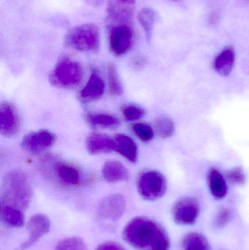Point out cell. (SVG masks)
<instances>
[{"instance_id": "1", "label": "cell", "mask_w": 249, "mask_h": 250, "mask_svg": "<svg viewBox=\"0 0 249 250\" xmlns=\"http://www.w3.org/2000/svg\"><path fill=\"white\" fill-rule=\"evenodd\" d=\"M122 236L137 250H169L171 247L165 229L147 217H137L130 220L123 230Z\"/></svg>"}, {"instance_id": "2", "label": "cell", "mask_w": 249, "mask_h": 250, "mask_svg": "<svg viewBox=\"0 0 249 250\" xmlns=\"http://www.w3.org/2000/svg\"><path fill=\"white\" fill-rule=\"evenodd\" d=\"M33 190L27 176L20 170H12L4 176L1 185V206L24 211L29 207Z\"/></svg>"}, {"instance_id": "3", "label": "cell", "mask_w": 249, "mask_h": 250, "mask_svg": "<svg viewBox=\"0 0 249 250\" xmlns=\"http://www.w3.org/2000/svg\"><path fill=\"white\" fill-rule=\"evenodd\" d=\"M68 48L83 53H95L100 47V32L95 23H86L70 29L64 38Z\"/></svg>"}, {"instance_id": "4", "label": "cell", "mask_w": 249, "mask_h": 250, "mask_svg": "<svg viewBox=\"0 0 249 250\" xmlns=\"http://www.w3.org/2000/svg\"><path fill=\"white\" fill-rule=\"evenodd\" d=\"M42 167L47 177L54 178L64 186L76 188L81 184V171L72 163L47 157L42 163Z\"/></svg>"}, {"instance_id": "5", "label": "cell", "mask_w": 249, "mask_h": 250, "mask_svg": "<svg viewBox=\"0 0 249 250\" xmlns=\"http://www.w3.org/2000/svg\"><path fill=\"white\" fill-rule=\"evenodd\" d=\"M83 78V69L76 60H60L50 76L51 84L61 89H73L78 86Z\"/></svg>"}, {"instance_id": "6", "label": "cell", "mask_w": 249, "mask_h": 250, "mask_svg": "<svg viewBox=\"0 0 249 250\" xmlns=\"http://www.w3.org/2000/svg\"><path fill=\"white\" fill-rule=\"evenodd\" d=\"M137 191L143 199L156 201L162 198L166 192V179L160 172L147 170L139 176Z\"/></svg>"}, {"instance_id": "7", "label": "cell", "mask_w": 249, "mask_h": 250, "mask_svg": "<svg viewBox=\"0 0 249 250\" xmlns=\"http://www.w3.org/2000/svg\"><path fill=\"white\" fill-rule=\"evenodd\" d=\"M200 214V202L194 197L181 198L172 207V219L176 224L181 226H192L194 224Z\"/></svg>"}, {"instance_id": "8", "label": "cell", "mask_w": 249, "mask_h": 250, "mask_svg": "<svg viewBox=\"0 0 249 250\" xmlns=\"http://www.w3.org/2000/svg\"><path fill=\"white\" fill-rule=\"evenodd\" d=\"M127 201L121 194H112L102 198L96 207V215L105 221L117 222L124 215Z\"/></svg>"}, {"instance_id": "9", "label": "cell", "mask_w": 249, "mask_h": 250, "mask_svg": "<svg viewBox=\"0 0 249 250\" xmlns=\"http://www.w3.org/2000/svg\"><path fill=\"white\" fill-rule=\"evenodd\" d=\"M134 32L127 24L114 25L110 29L109 46L117 57L127 54L133 46Z\"/></svg>"}, {"instance_id": "10", "label": "cell", "mask_w": 249, "mask_h": 250, "mask_svg": "<svg viewBox=\"0 0 249 250\" xmlns=\"http://www.w3.org/2000/svg\"><path fill=\"white\" fill-rule=\"evenodd\" d=\"M56 141V135L47 129L26 134L21 141L22 148L32 154H39L51 148Z\"/></svg>"}, {"instance_id": "11", "label": "cell", "mask_w": 249, "mask_h": 250, "mask_svg": "<svg viewBox=\"0 0 249 250\" xmlns=\"http://www.w3.org/2000/svg\"><path fill=\"white\" fill-rule=\"evenodd\" d=\"M51 227V220L48 216L43 214H36L32 216L26 224L29 236L20 245V250H26L33 247L43 236L49 233Z\"/></svg>"}, {"instance_id": "12", "label": "cell", "mask_w": 249, "mask_h": 250, "mask_svg": "<svg viewBox=\"0 0 249 250\" xmlns=\"http://www.w3.org/2000/svg\"><path fill=\"white\" fill-rule=\"evenodd\" d=\"M135 4V0H108L106 9L108 19L116 23L115 25L127 24L133 19Z\"/></svg>"}, {"instance_id": "13", "label": "cell", "mask_w": 249, "mask_h": 250, "mask_svg": "<svg viewBox=\"0 0 249 250\" xmlns=\"http://www.w3.org/2000/svg\"><path fill=\"white\" fill-rule=\"evenodd\" d=\"M20 119L14 106L2 103L0 106V132L3 136L13 137L19 132Z\"/></svg>"}, {"instance_id": "14", "label": "cell", "mask_w": 249, "mask_h": 250, "mask_svg": "<svg viewBox=\"0 0 249 250\" xmlns=\"http://www.w3.org/2000/svg\"><path fill=\"white\" fill-rule=\"evenodd\" d=\"M105 92V83L96 70H94L84 87L80 91L79 98L83 103L94 102L102 98Z\"/></svg>"}, {"instance_id": "15", "label": "cell", "mask_w": 249, "mask_h": 250, "mask_svg": "<svg viewBox=\"0 0 249 250\" xmlns=\"http://www.w3.org/2000/svg\"><path fill=\"white\" fill-rule=\"evenodd\" d=\"M86 146L90 154H104L115 149V141L108 135L95 134L87 138Z\"/></svg>"}, {"instance_id": "16", "label": "cell", "mask_w": 249, "mask_h": 250, "mask_svg": "<svg viewBox=\"0 0 249 250\" xmlns=\"http://www.w3.org/2000/svg\"><path fill=\"white\" fill-rule=\"evenodd\" d=\"M235 62V51L231 45L225 47L214 59L213 68L218 74L228 76L232 71Z\"/></svg>"}, {"instance_id": "17", "label": "cell", "mask_w": 249, "mask_h": 250, "mask_svg": "<svg viewBox=\"0 0 249 250\" xmlns=\"http://www.w3.org/2000/svg\"><path fill=\"white\" fill-rule=\"evenodd\" d=\"M102 176L109 183L124 182L130 178V173L127 167L115 160L107 161L102 169Z\"/></svg>"}, {"instance_id": "18", "label": "cell", "mask_w": 249, "mask_h": 250, "mask_svg": "<svg viewBox=\"0 0 249 250\" xmlns=\"http://www.w3.org/2000/svg\"><path fill=\"white\" fill-rule=\"evenodd\" d=\"M209 189L213 198L217 200L223 199L228 194V185L226 178L216 167L209 170L208 176Z\"/></svg>"}, {"instance_id": "19", "label": "cell", "mask_w": 249, "mask_h": 250, "mask_svg": "<svg viewBox=\"0 0 249 250\" xmlns=\"http://www.w3.org/2000/svg\"><path fill=\"white\" fill-rule=\"evenodd\" d=\"M115 149L118 154L132 163L137 160V146L134 141L128 135L118 134L115 135Z\"/></svg>"}, {"instance_id": "20", "label": "cell", "mask_w": 249, "mask_h": 250, "mask_svg": "<svg viewBox=\"0 0 249 250\" xmlns=\"http://www.w3.org/2000/svg\"><path fill=\"white\" fill-rule=\"evenodd\" d=\"M1 219L4 224L15 229H20L25 224L23 211L9 206H1Z\"/></svg>"}, {"instance_id": "21", "label": "cell", "mask_w": 249, "mask_h": 250, "mask_svg": "<svg viewBox=\"0 0 249 250\" xmlns=\"http://www.w3.org/2000/svg\"><path fill=\"white\" fill-rule=\"evenodd\" d=\"M182 248L183 250H211L207 238L197 232H191L184 236Z\"/></svg>"}, {"instance_id": "22", "label": "cell", "mask_w": 249, "mask_h": 250, "mask_svg": "<svg viewBox=\"0 0 249 250\" xmlns=\"http://www.w3.org/2000/svg\"><path fill=\"white\" fill-rule=\"evenodd\" d=\"M137 19L146 34V38L150 40L154 29L156 12L151 7H144L139 12Z\"/></svg>"}, {"instance_id": "23", "label": "cell", "mask_w": 249, "mask_h": 250, "mask_svg": "<svg viewBox=\"0 0 249 250\" xmlns=\"http://www.w3.org/2000/svg\"><path fill=\"white\" fill-rule=\"evenodd\" d=\"M86 119L88 123L94 126L113 127L119 125V120L111 114L89 113Z\"/></svg>"}, {"instance_id": "24", "label": "cell", "mask_w": 249, "mask_h": 250, "mask_svg": "<svg viewBox=\"0 0 249 250\" xmlns=\"http://www.w3.org/2000/svg\"><path fill=\"white\" fill-rule=\"evenodd\" d=\"M155 130L160 138H171L175 132L173 121L168 117H161L155 121Z\"/></svg>"}, {"instance_id": "25", "label": "cell", "mask_w": 249, "mask_h": 250, "mask_svg": "<svg viewBox=\"0 0 249 250\" xmlns=\"http://www.w3.org/2000/svg\"><path fill=\"white\" fill-rule=\"evenodd\" d=\"M108 83H109L110 92L114 96H119L124 92L121 81L118 77L116 67L111 63L108 66Z\"/></svg>"}, {"instance_id": "26", "label": "cell", "mask_w": 249, "mask_h": 250, "mask_svg": "<svg viewBox=\"0 0 249 250\" xmlns=\"http://www.w3.org/2000/svg\"><path fill=\"white\" fill-rule=\"evenodd\" d=\"M55 250H89L87 245L81 238L77 236L65 238L59 241Z\"/></svg>"}, {"instance_id": "27", "label": "cell", "mask_w": 249, "mask_h": 250, "mask_svg": "<svg viewBox=\"0 0 249 250\" xmlns=\"http://www.w3.org/2000/svg\"><path fill=\"white\" fill-rule=\"evenodd\" d=\"M133 130L136 136L143 142H149L153 139L154 132L150 125L145 123H136L133 125Z\"/></svg>"}, {"instance_id": "28", "label": "cell", "mask_w": 249, "mask_h": 250, "mask_svg": "<svg viewBox=\"0 0 249 250\" xmlns=\"http://www.w3.org/2000/svg\"><path fill=\"white\" fill-rule=\"evenodd\" d=\"M122 114L127 121L134 122L143 118L146 112L144 109L140 107L130 105L123 108Z\"/></svg>"}, {"instance_id": "29", "label": "cell", "mask_w": 249, "mask_h": 250, "mask_svg": "<svg viewBox=\"0 0 249 250\" xmlns=\"http://www.w3.org/2000/svg\"><path fill=\"white\" fill-rule=\"evenodd\" d=\"M225 178L233 185H244L246 182V175L241 167H235L227 172Z\"/></svg>"}, {"instance_id": "30", "label": "cell", "mask_w": 249, "mask_h": 250, "mask_svg": "<svg viewBox=\"0 0 249 250\" xmlns=\"http://www.w3.org/2000/svg\"><path fill=\"white\" fill-rule=\"evenodd\" d=\"M232 218V211L230 208H222L218 212L216 218V224L217 227L223 228L226 226Z\"/></svg>"}, {"instance_id": "31", "label": "cell", "mask_w": 249, "mask_h": 250, "mask_svg": "<svg viewBox=\"0 0 249 250\" xmlns=\"http://www.w3.org/2000/svg\"><path fill=\"white\" fill-rule=\"evenodd\" d=\"M96 250H127L121 244L115 242H105L96 248Z\"/></svg>"}, {"instance_id": "32", "label": "cell", "mask_w": 249, "mask_h": 250, "mask_svg": "<svg viewBox=\"0 0 249 250\" xmlns=\"http://www.w3.org/2000/svg\"><path fill=\"white\" fill-rule=\"evenodd\" d=\"M84 1L92 7H99L103 4L105 0H84Z\"/></svg>"}, {"instance_id": "33", "label": "cell", "mask_w": 249, "mask_h": 250, "mask_svg": "<svg viewBox=\"0 0 249 250\" xmlns=\"http://www.w3.org/2000/svg\"><path fill=\"white\" fill-rule=\"evenodd\" d=\"M173 1H177V0H173Z\"/></svg>"}]
</instances>
